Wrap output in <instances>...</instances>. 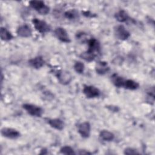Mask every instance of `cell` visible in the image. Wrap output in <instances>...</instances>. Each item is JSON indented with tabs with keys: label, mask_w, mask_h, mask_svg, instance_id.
<instances>
[{
	"label": "cell",
	"mask_w": 155,
	"mask_h": 155,
	"mask_svg": "<svg viewBox=\"0 0 155 155\" xmlns=\"http://www.w3.org/2000/svg\"><path fill=\"white\" fill-rule=\"evenodd\" d=\"M29 4L32 8L42 15H45L50 12V7L42 1H31Z\"/></svg>",
	"instance_id": "1"
},
{
	"label": "cell",
	"mask_w": 155,
	"mask_h": 155,
	"mask_svg": "<svg viewBox=\"0 0 155 155\" xmlns=\"http://www.w3.org/2000/svg\"><path fill=\"white\" fill-rule=\"evenodd\" d=\"M22 108L30 115L35 117H41L44 113V110L41 107L34 104H24L22 105Z\"/></svg>",
	"instance_id": "2"
},
{
	"label": "cell",
	"mask_w": 155,
	"mask_h": 155,
	"mask_svg": "<svg viewBox=\"0 0 155 155\" xmlns=\"http://www.w3.org/2000/svg\"><path fill=\"white\" fill-rule=\"evenodd\" d=\"M32 23L33 24L36 30L40 33L44 34L49 32L51 30L50 26L43 20L34 18L32 19Z\"/></svg>",
	"instance_id": "3"
},
{
	"label": "cell",
	"mask_w": 155,
	"mask_h": 155,
	"mask_svg": "<svg viewBox=\"0 0 155 155\" xmlns=\"http://www.w3.org/2000/svg\"><path fill=\"white\" fill-rule=\"evenodd\" d=\"M82 92L86 97L89 99L97 97L101 94V91L97 87L89 85H84Z\"/></svg>",
	"instance_id": "4"
},
{
	"label": "cell",
	"mask_w": 155,
	"mask_h": 155,
	"mask_svg": "<svg viewBox=\"0 0 155 155\" xmlns=\"http://www.w3.org/2000/svg\"><path fill=\"white\" fill-rule=\"evenodd\" d=\"M114 33L117 39L122 41L127 40L130 36V32L123 25L116 26L114 28Z\"/></svg>",
	"instance_id": "5"
},
{
	"label": "cell",
	"mask_w": 155,
	"mask_h": 155,
	"mask_svg": "<svg viewBox=\"0 0 155 155\" xmlns=\"http://www.w3.org/2000/svg\"><path fill=\"white\" fill-rule=\"evenodd\" d=\"M59 83L62 85H67L72 80V76L70 72L65 70H59L56 74Z\"/></svg>",
	"instance_id": "6"
},
{
	"label": "cell",
	"mask_w": 155,
	"mask_h": 155,
	"mask_svg": "<svg viewBox=\"0 0 155 155\" xmlns=\"http://www.w3.org/2000/svg\"><path fill=\"white\" fill-rule=\"evenodd\" d=\"M54 35L57 39L62 42L70 43L71 42L67 31L62 27H59L56 28L54 30Z\"/></svg>",
	"instance_id": "7"
},
{
	"label": "cell",
	"mask_w": 155,
	"mask_h": 155,
	"mask_svg": "<svg viewBox=\"0 0 155 155\" xmlns=\"http://www.w3.org/2000/svg\"><path fill=\"white\" fill-rule=\"evenodd\" d=\"M1 133L3 137L10 139H16L20 136V133L17 130L9 127L2 128Z\"/></svg>",
	"instance_id": "8"
},
{
	"label": "cell",
	"mask_w": 155,
	"mask_h": 155,
	"mask_svg": "<svg viewBox=\"0 0 155 155\" xmlns=\"http://www.w3.org/2000/svg\"><path fill=\"white\" fill-rule=\"evenodd\" d=\"M78 131L83 138H88L90 135L91 125L88 122H84L78 125Z\"/></svg>",
	"instance_id": "9"
},
{
	"label": "cell",
	"mask_w": 155,
	"mask_h": 155,
	"mask_svg": "<svg viewBox=\"0 0 155 155\" xmlns=\"http://www.w3.org/2000/svg\"><path fill=\"white\" fill-rule=\"evenodd\" d=\"M87 44H88V50L87 51H88V52L94 53L96 55L97 53H100V51H101L100 44L96 39L94 38H90L89 40H88Z\"/></svg>",
	"instance_id": "10"
},
{
	"label": "cell",
	"mask_w": 155,
	"mask_h": 155,
	"mask_svg": "<svg viewBox=\"0 0 155 155\" xmlns=\"http://www.w3.org/2000/svg\"><path fill=\"white\" fill-rule=\"evenodd\" d=\"M16 33L20 37L29 38L32 35V30L28 24H25L18 27Z\"/></svg>",
	"instance_id": "11"
},
{
	"label": "cell",
	"mask_w": 155,
	"mask_h": 155,
	"mask_svg": "<svg viewBox=\"0 0 155 155\" xmlns=\"http://www.w3.org/2000/svg\"><path fill=\"white\" fill-rule=\"evenodd\" d=\"M95 70L97 74L103 75L109 71L110 67H108L107 62L105 61H98L96 64Z\"/></svg>",
	"instance_id": "12"
},
{
	"label": "cell",
	"mask_w": 155,
	"mask_h": 155,
	"mask_svg": "<svg viewBox=\"0 0 155 155\" xmlns=\"http://www.w3.org/2000/svg\"><path fill=\"white\" fill-rule=\"evenodd\" d=\"M44 60L43 58L41 56H36L33 58L30 59L28 61V64L29 65L36 69H39L41 68L44 65Z\"/></svg>",
	"instance_id": "13"
},
{
	"label": "cell",
	"mask_w": 155,
	"mask_h": 155,
	"mask_svg": "<svg viewBox=\"0 0 155 155\" xmlns=\"http://www.w3.org/2000/svg\"><path fill=\"white\" fill-rule=\"evenodd\" d=\"M47 123L49 124V125L51 127H52L57 130H62L64 127V122L59 118L48 119Z\"/></svg>",
	"instance_id": "14"
},
{
	"label": "cell",
	"mask_w": 155,
	"mask_h": 155,
	"mask_svg": "<svg viewBox=\"0 0 155 155\" xmlns=\"http://www.w3.org/2000/svg\"><path fill=\"white\" fill-rule=\"evenodd\" d=\"M111 81L115 87L121 88L124 87L125 79H124L122 76H119V74L114 73L111 76Z\"/></svg>",
	"instance_id": "15"
},
{
	"label": "cell",
	"mask_w": 155,
	"mask_h": 155,
	"mask_svg": "<svg viewBox=\"0 0 155 155\" xmlns=\"http://www.w3.org/2000/svg\"><path fill=\"white\" fill-rule=\"evenodd\" d=\"M114 18L120 22H125L128 19L129 16L124 10H120L114 14Z\"/></svg>",
	"instance_id": "16"
},
{
	"label": "cell",
	"mask_w": 155,
	"mask_h": 155,
	"mask_svg": "<svg viewBox=\"0 0 155 155\" xmlns=\"http://www.w3.org/2000/svg\"><path fill=\"white\" fill-rule=\"evenodd\" d=\"M99 137L102 140L104 141L110 142V141H112L114 139V135L113 133L109 131L108 130H104L101 131L99 133Z\"/></svg>",
	"instance_id": "17"
},
{
	"label": "cell",
	"mask_w": 155,
	"mask_h": 155,
	"mask_svg": "<svg viewBox=\"0 0 155 155\" xmlns=\"http://www.w3.org/2000/svg\"><path fill=\"white\" fill-rule=\"evenodd\" d=\"M0 35L1 39L4 41H8L12 40L13 38L12 34L5 27H1L0 30Z\"/></svg>",
	"instance_id": "18"
},
{
	"label": "cell",
	"mask_w": 155,
	"mask_h": 155,
	"mask_svg": "<svg viewBox=\"0 0 155 155\" xmlns=\"http://www.w3.org/2000/svg\"><path fill=\"white\" fill-rule=\"evenodd\" d=\"M139 84L137 82L132 79H125L124 85V87L125 88L130 90H136L139 88Z\"/></svg>",
	"instance_id": "19"
},
{
	"label": "cell",
	"mask_w": 155,
	"mask_h": 155,
	"mask_svg": "<svg viewBox=\"0 0 155 155\" xmlns=\"http://www.w3.org/2000/svg\"><path fill=\"white\" fill-rule=\"evenodd\" d=\"M64 16L69 20H74L79 18L78 12L74 9L67 11L64 13Z\"/></svg>",
	"instance_id": "20"
},
{
	"label": "cell",
	"mask_w": 155,
	"mask_h": 155,
	"mask_svg": "<svg viewBox=\"0 0 155 155\" xmlns=\"http://www.w3.org/2000/svg\"><path fill=\"white\" fill-rule=\"evenodd\" d=\"M96 56V54L90 53V52H88V51H85L83 52L80 55V57L87 62L93 61L95 59Z\"/></svg>",
	"instance_id": "21"
},
{
	"label": "cell",
	"mask_w": 155,
	"mask_h": 155,
	"mask_svg": "<svg viewBox=\"0 0 155 155\" xmlns=\"http://www.w3.org/2000/svg\"><path fill=\"white\" fill-rule=\"evenodd\" d=\"M73 68L76 72H77L79 74H82L84 71L85 65L83 64V62H82L81 61H76V62H75V63L73 65Z\"/></svg>",
	"instance_id": "22"
},
{
	"label": "cell",
	"mask_w": 155,
	"mask_h": 155,
	"mask_svg": "<svg viewBox=\"0 0 155 155\" xmlns=\"http://www.w3.org/2000/svg\"><path fill=\"white\" fill-rule=\"evenodd\" d=\"M60 152L62 154H75V152L74 151V150L70 146H64L60 149Z\"/></svg>",
	"instance_id": "23"
},
{
	"label": "cell",
	"mask_w": 155,
	"mask_h": 155,
	"mask_svg": "<svg viewBox=\"0 0 155 155\" xmlns=\"http://www.w3.org/2000/svg\"><path fill=\"white\" fill-rule=\"evenodd\" d=\"M124 154H139V152L136 151V150L133 148H127L124 150Z\"/></svg>",
	"instance_id": "24"
}]
</instances>
